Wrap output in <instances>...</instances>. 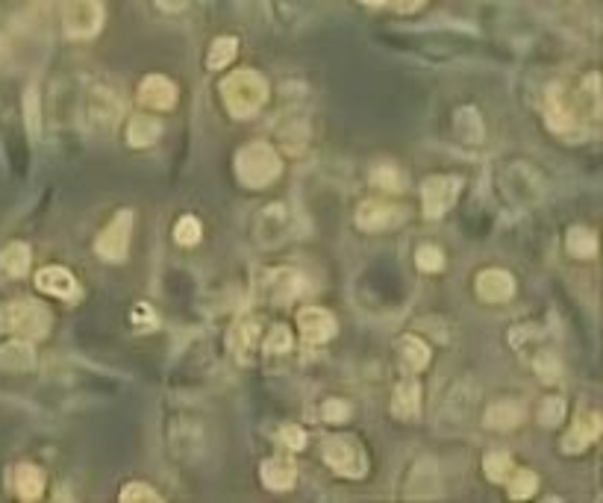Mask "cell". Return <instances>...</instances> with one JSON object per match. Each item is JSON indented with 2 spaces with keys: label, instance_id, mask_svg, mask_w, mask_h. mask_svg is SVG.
<instances>
[{
  "label": "cell",
  "instance_id": "cell-1",
  "mask_svg": "<svg viewBox=\"0 0 603 503\" xmlns=\"http://www.w3.org/2000/svg\"><path fill=\"white\" fill-rule=\"evenodd\" d=\"M221 101L233 118H253L268 101V83L259 71L239 68L221 80Z\"/></svg>",
  "mask_w": 603,
  "mask_h": 503
},
{
  "label": "cell",
  "instance_id": "cell-2",
  "mask_svg": "<svg viewBox=\"0 0 603 503\" xmlns=\"http://www.w3.org/2000/svg\"><path fill=\"white\" fill-rule=\"evenodd\" d=\"M283 174V159L268 142H251L236 153V177L245 189H265Z\"/></svg>",
  "mask_w": 603,
  "mask_h": 503
},
{
  "label": "cell",
  "instance_id": "cell-3",
  "mask_svg": "<svg viewBox=\"0 0 603 503\" xmlns=\"http://www.w3.org/2000/svg\"><path fill=\"white\" fill-rule=\"evenodd\" d=\"M51 309L39 301L18 298L0 306V330L18 339H45L51 333Z\"/></svg>",
  "mask_w": 603,
  "mask_h": 503
},
{
  "label": "cell",
  "instance_id": "cell-4",
  "mask_svg": "<svg viewBox=\"0 0 603 503\" xmlns=\"http://www.w3.org/2000/svg\"><path fill=\"white\" fill-rule=\"evenodd\" d=\"M321 456L330 465V471L359 480L368 471V453L362 451V445L351 439V436H330L321 445Z\"/></svg>",
  "mask_w": 603,
  "mask_h": 503
},
{
  "label": "cell",
  "instance_id": "cell-5",
  "mask_svg": "<svg viewBox=\"0 0 603 503\" xmlns=\"http://www.w3.org/2000/svg\"><path fill=\"white\" fill-rule=\"evenodd\" d=\"M503 195L515 206L530 209V206H539L545 198V183H542L539 171L530 168L527 162H512L503 171Z\"/></svg>",
  "mask_w": 603,
  "mask_h": 503
},
{
  "label": "cell",
  "instance_id": "cell-6",
  "mask_svg": "<svg viewBox=\"0 0 603 503\" xmlns=\"http://www.w3.org/2000/svg\"><path fill=\"white\" fill-rule=\"evenodd\" d=\"M292 227H295V218L286 203H268L253 218V236L262 248H280L283 242H289L295 233Z\"/></svg>",
  "mask_w": 603,
  "mask_h": 503
},
{
  "label": "cell",
  "instance_id": "cell-7",
  "mask_svg": "<svg viewBox=\"0 0 603 503\" xmlns=\"http://www.w3.org/2000/svg\"><path fill=\"white\" fill-rule=\"evenodd\" d=\"M121 118V101L109 86H92L83 95V124L92 133H112Z\"/></svg>",
  "mask_w": 603,
  "mask_h": 503
},
{
  "label": "cell",
  "instance_id": "cell-8",
  "mask_svg": "<svg viewBox=\"0 0 603 503\" xmlns=\"http://www.w3.org/2000/svg\"><path fill=\"white\" fill-rule=\"evenodd\" d=\"M133 224L136 215L133 209H118L115 218L101 230V236L95 239V253L103 262H124L130 251V239H133Z\"/></svg>",
  "mask_w": 603,
  "mask_h": 503
},
{
  "label": "cell",
  "instance_id": "cell-9",
  "mask_svg": "<svg viewBox=\"0 0 603 503\" xmlns=\"http://www.w3.org/2000/svg\"><path fill=\"white\" fill-rule=\"evenodd\" d=\"M62 27L68 39H92L103 27L101 0H62Z\"/></svg>",
  "mask_w": 603,
  "mask_h": 503
},
{
  "label": "cell",
  "instance_id": "cell-10",
  "mask_svg": "<svg viewBox=\"0 0 603 503\" xmlns=\"http://www.w3.org/2000/svg\"><path fill=\"white\" fill-rule=\"evenodd\" d=\"M462 192V180L459 177H427L421 183V203H424V215L427 218H442L445 212H451V206Z\"/></svg>",
  "mask_w": 603,
  "mask_h": 503
},
{
  "label": "cell",
  "instance_id": "cell-11",
  "mask_svg": "<svg viewBox=\"0 0 603 503\" xmlns=\"http://www.w3.org/2000/svg\"><path fill=\"white\" fill-rule=\"evenodd\" d=\"M356 227L365 230V233H386V230H395L401 227L406 212L401 206H392V203L383 201H362L356 206Z\"/></svg>",
  "mask_w": 603,
  "mask_h": 503
},
{
  "label": "cell",
  "instance_id": "cell-12",
  "mask_svg": "<svg viewBox=\"0 0 603 503\" xmlns=\"http://www.w3.org/2000/svg\"><path fill=\"white\" fill-rule=\"evenodd\" d=\"M298 330L303 345H324L336 336V318L324 306H303L298 312Z\"/></svg>",
  "mask_w": 603,
  "mask_h": 503
},
{
  "label": "cell",
  "instance_id": "cell-13",
  "mask_svg": "<svg viewBox=\"0 0 603 503\" xmlns=\"http://www.w3.org/2000/svg\"><path fill=\"white\" fill-rule=\"evenodd\" d=\"M477 298L486 303H503L515 295V277L503 268H483L474 280Z\"/></svg>",
  "mask_w": 603,
  "mask_h": 503
},
{
  "label": "cell",
  "instance_id": "cell-14",
  "mask_svg": "<svg viewBox=\"0 0 603 503\" xmlns=\"http://www.w3.org/2000/svg\"><path fill=\"white\" fill-rule=\"evenodd\" d=\"M36 289L51 295V298H62V301H74L80 295L77 289V280L68 268L62 265H48L36 274Z\"/></svg>",
  "mask_w": 603,
  "mask_h": 503
},
{
  "label": "cell",
  "instance_id": "cell-15",
  "mask_svg": "<svg viewBox=\"0 0 603 503\" xmlns=\"http://www.w3.org/2000/svg\"><path fill=\"white\" fill-rule=\"evenodd\" d=\"M545 121H548V127H551L556 136H574L577 127H580V115L565 103L562 92L556 86H553L551 92H548V98H545Z\"/></svg>",
  "mask_w": 603,
  "mask_h": 503
},
{
  "label": "cell",
  "instance_id": "cell-16",
  "mask_svg": "<svg viewBox=\"0 0 603 503\" xmlns=\"http://www.w3.org/2000/svg\"><path fill=\"white\" fill-rule=\"evenodd\" d=\"M139 101L145 103L148 109L156 112H168L177 103V86L174 80H168L165 74H148L139 86Z\"/></svg>",
  "mask_w": 603,
  "mask_h": 503
},
{
  "label": "cell",
  "instance_id": "cell-17",
  "mask_svg": "<svg viewBox=\"0 0 603 503\" xmlns=\"http://www.w3.org/2000/svg\"><path fill=\"white\" fill-rule=\"evenodd\" d=\"M259 477H262L268 492H289L298 483V465L289 456H271L262 462Z\"/></svg>",
  "mask_w": 603,
  "mask_h": 503
},
{
  "label": "cell",
  "instance_id": "cell-18",
  "mask_svg": "<svg viewBox=\"0 0 603 503\" xmlns=\"http://www.w3.org/2000/svg\"><path fill=\"white\" fill-rule=\"evenodd\" d=\"M601 436V415L598 412H586L574 421V427L565 433L562 439V451L565 453H580L586 451L592 442H598Z\"/></svg>",
  "mask_w": 603,
  "mask_h": 503
},
{
  "label": "cell",
  "instance_id": "cell-19",
  "mask_svg": "<svg viewBox=\"0 0 603 503\" xmlns=\"http://www.w3.org/2000/svg\"><path fill=\"white\" fill-rule=\"evenodd\" d=\"M36 368V351L30 339H12L0 348V371L6 374H27Z\"/></svg>",
  "mask_w": 603,
  "mask_h": 503
},
{
  "label": "cell",
  "instance_id": "cell-20",
  "mask_svg": "<svg viewBox=\"0 0 603 503\" xmlns=\"http://www.w3.org/2000/svg\"><path fill=\"white\" fill-rule=\"evenodd\" d=\"M453 130H456V139L462 145H468V148H480L486 142V124H483V115L474 106H459L456 109Z\"/></svg>",
  "mask_w": 603,
  "mask_h": 503
},
{
  "label": "cell",
  "instance_id": "cell-21",
  "mask_svg": "<svg viewBox=\"0 0 603 503\" xmlns=\"http://www.w3.org/2000/svg\"><path fill=\"white\" fill-rule=\"evenodd\" d=\"M389 409L401 421H415L418 412H421V386H418V380H412V377L401 380L395 386V395H392V406Z\"/></svg>",
  "mask_w": 603,
  "mask_h": 503
},
{
  "label": "cell",
  "instance_id": "cell-22",
  "mask_svg": "<svg viewBox=\"0 0 603 503\" xmlns=\"http://www.w3.org/2000/svg\"><path fill=\"white\" fill-rule=\"evenodd\" d=\"M527 418V409H524V403L518 401H498L492 403L489 409H486V418H483V424L489 427V430H515L521 421Z\"/></svg>",
  "mask_w": 603,
  "mask_h": 503
},
{
  "label": "cell",
  "instance_id": "cell-23",
  "mask_svg": "<svg viewBox=\"0 0 603 503\" xmlns=\"http://www.w3.org/2000/svg\"><path fill=\"white\" fill-rule=\"evenodd\" d=\"M268 292L274 303H289L295 301L303 292V277L292 268H277L268 274Z\"/></svg>",
  "mask_w": 603,
  "mask_h": 503
},
{
  "label": "cell",
  "instance_id": "cell-24",
  "mask_svg": "<svg viewBox=\"0 0 603 503\" xmlns=\"http://www.w3.org/2000/svg\"><path fill=\"white\" fill-rule=\"evenodd\" d=\"M15 492H18L21 501H39L45 495V474H42V468L33 465V462H21L15 468Z\"/></svg>",
  "mask_w": 603,
  "mask_h": 503
},
{
  "label": "cell",
  "instance_id": "cell-25",
  "mask_svg": "<svg viewBox=\"0 0 603 503\" xmlns=\"http://www.w3.org/2000/svg\"><path fill=\"white\" fill-rule=\"evenodd\" d=\"M442 495V477L433 462H421L412 468L409 480V498H439Z\"/></svg>",
  "mask_w": 603,
  "mask_h": 503
},
{
  "label": "cell",
  "instance_id": "cell-26",
  "mask_svg": "<svg viewBox=\"0 0 603 503\" xmlns=\"http://www.w3.org/2000/svg\"><path fill=\"white\" fill-rule=\"evenodd\" d=\"M159 136H162V124H159L153 115L139 112V115H133V121L127 124V145H130V148H151V145L159 142Z\"/></svg>",
  "mask_w": 603,
  "mask_h": 503
},
{
  "label": "cell",
  "instance_id": "cell-27",
  "mask_svg": "<svg viewBox=\"0 0 603 503\" xmlns=\"http://www.w3.org/2000/svg\"><path fill=\"white\" fill-rule=\"evenodd\" d=\"M30 271V248L24 242H12L0 251V277L21 280Z\"/></svg>",
  "mask_w": 603,
  "mask_h": 503
},
{
  "label": "cell",
  "instance_id": "cell-28",
  "mask_svg": "<svg viewBox=\"0 0 603 503\" xmlns=\"http://www.w3.org/2000/svg\"><path fill=\"white\" fill-rule=\"evenodd\" d=\"M565 248H568V253H571L574 259H595V256H598V236H595V230L577 224V227L568 230Z\"/></svg>",
  "mask_w": 603,
  "mask_h": 503
},
{
  "label": "cell",
  "instance_id": "cell-29",
  "mask_svg": "<svg viewBox=\"0 0 603 503\" xmlns=\"http://www.w3.org/2000/svg\"><path fill=\"white\" fill-rule=\"evenodd\" d=\"M398 353H401V362L409 371H424L430 365V348L415 336H401L398 339Z\"/></svg>",
  "mask_w": 603,
  "mask_h": 503
},
{
  "label": "cell",
  "instance_id": "cell-30",
  "mask_svg": "<svg viewBox=\"0 0 603 503\" xmlns=\"http://www.w3.org/2000/svg\"><path fill=\"white\" fill-rule=\"evenodd\" d=\"M503 483H506V492H509L512 501H527L539 489V477L533 471H527V468H512V474Z\"/></svg>",
  "mask_w": 603,
  "mask_h": 503
},
{
  "label": "cell",
  "instance_id": "cell-31",
  "mask_svg": "<svg viewBox=\"0 0 603 503\" xmlns=\"http://www.w3.org/2000/svg\"><path fill=\"white\" fill-rule=\"evenodd\" d=\"M239 53V39L236 36H218L212 45H209V53H206V68L212 71H221L227 68Z\"/></svg>",
  "mask_w": 603,
  "mask_h": 503
},
{
  "label": "cell",
  "instance_id": "cell-32",
  "mask_svg": "<svg viewBox=\"0 0 603 503\" xmlns=\"http://www.w3.org/2000/svg\"><path fill=\"white\" fill-rule=\"evenodd\" d=\"M256 333H259V327H256L253 318H242L239 324H233V330H230V345H233V351L239 353V356H245V353L256 345Z\"/></svg>",
  "mask_w": 603,
  "mask_h": 503
},
{
  "label": "cell",
  "instance_id": "cell-33",
  "mask_svg": "<svg viewBox=\"0 0 603 503\" xmlns=\"http://www.w3.org/2000/svg\"><path fill=\"white\" fill-rule=\"evenodd\" d=\"M201 236L203 227L195 215H183V218L174 224V242H177L180 248H195V245L201 242Z\"/></svg>",
  "mask_w": 603,
  "mask_h": 503
},
{
  "label": "cell",
  "instance_id": "cell-34",
  "mask_svg": "<svg viewBox=\"0 0 603 503\" xmlns=\"http://www.w3.org/2000/svg\"><path fill=\"white\" fill-rule=\"evenodd\" d=\"M512 456L506 451H492L486 453V459H483V471H486V477L492 480V483H503L509 474H512Z\"/></svg>",
  "mask_w": 603,
  "mask_h": 503
},
{
  "label": "cell",
  "instance_id": "cell-35",
  "mask_svg": "<svg viewBox=\"0 0 603 503\" xmlns=\"http://www.w3.org/2000/svg\"><path fill=\"white\" fill-rule=\"evenodd\" d=\"M533 371L539 374L542 383H556V380H562V362H559V356H556L553 351L536 353V359H533Z\"/></svg>",
  "mask_w": 603,
  "mask_h": 503
},
{
  "label": "cell",
  "instance_id": "cell-36",
  "mask_svg": "<svg viewBox=\"0 0 603 503\" xmlns=\"http://www.w3.org/2000/svg\"><path fill=\"white\" fill-rule=\"evenodd\" d=\"M24 121H27L30 139H39L42 136V103L33 89H27V95H24Z\"/></svg>",
  "mask_w": 603,
  "mask_h": 503
},
{
  "label": "cell",
  "instance_id": "cell-37",
  "mask_svg": "<svg viewBox=\"0 0 603 503\" xmlns=\"http://www.w3.org/2000/svg\"><path fill=\"white\" fill-rule=\"evenodd\" d=\"M415 265H418L421 271H427V274H436V271L445 268V253L439 251L436 245H421V248L415 251Z\"/></svg>",
  "mask_w": 603,
  "mask_h": 503
},
{
  "label": "cell",
  "instance_id": "cell-38",
  "mask_svg": "<svg viewBox=\"0 0 603 503\" xmlns=\"http://www.w3.org/2000/svg\"><path fill=\"white\" fill-rule=\"evenodd\" d=\"M371 180H374V186H380L386 192H401L403 189V177L395 165H377L371 171Z\"/></svg>",
  "mask_w": 603,
  "mask_h": 503
},
{
  "label": "cell",
  "instance_id": "cell-39",
  "mask_svg": "<svg viewBox=\"0 0 603 503\" xmlns=\"http://www.w3.org/2000/svg\"><path fill=\"white\" fill-rule=\"evenodd\" d=\"M118 501L121 503H159L162 498H159V492L153 489V486H148V483H127L124 489H121V495H118Z\"/></svg>",
  "mask_w": 603,
  "mask_h": 503
},
{
  "label": "cell",
  "instance_id": "cell-40",
  "mask_svg": "<svg viewBox=\"0 0 603 503\" xmlns=\"http://www.w3.org/2000/svg\"><path fill=\"white\" fill-rule=\"evenodd\" d=\"M565 418V401L562 398H545L539 406V421L545 427H556Z\"/></svg>",
  "mask_w": 603,
  "mask_h": 503
},
{
  "label": "cell",
  "instance_id": "cell-41",
  "mask_svg": "<svg viewBox=\"0 0 603 503\" xmlns=\"http://www.w3.org/2000/svg\"><path fill=\"white\" fill-rule=\"evenodd\" d=\"M295 348V336L286 330V327H274L268 342H265V351L268 353H289Z\"/></svg>",
  "mask_w": 603,
  "mask_h": 503
},
{
  "label": "cell",
  "instance_id": "cell-42",
  "mask_svg": "<svg viewBox=\"0 0 603 503\" xmlns=\"http://www.w3.org/2000/svg\"><path fill=\"white\" fill-rule=\"evenodd\" d=\"M130 321H133L136 330H153V327H159V318H156V312H153L148 303H139V306L130 312Z\"/></svg>",
  "mask_w": 603,
  "mask_h": 503
},
{
  "label": "cell",
  "instance_id": "cell-43",
  "mask_svg": "<svg viewBox=\"0 0 603 503\" xmlns=\"http://www.w3.org/2000/svg\"><path fill=\"white\" fill-rule=\"evenodd\" d=\"M321 415H324V421H330V424H342V421H348V415H351V406L345 401H324L321 406Z\"/></svg>",
  "mask_w": 603,
  "mask_h": 503
},
{
  "label": "cell",
  "instance_id": "cell-44",
  "mask_svg": "<svg viewBox=\"0 0 603 503\" xmlns=\"http://www.w3.org/2000/svg\"><path fill=\"white\" fill-rule=\"evenodd\" d=\"M280 442H283L289 451H303V448H306V433H303V427H298V424H286V427L280 430Z\"/></svg>",
  "mask_w": 603,
  "mask_h": 503
},
{
  "label": "cell",
  "instance_id": "cell-45",
  "mask_svg": "<svg viewBox=\"0 0 603 503\" xmlns=\"http://www.w3.org/2000/svg\"><path fill=\"white\" fill-rule=\"evenodd\" d=\"M153 3L168 15H180V12H186L192 6V0H153Z\"/></svg>",
  "mask_w": 603,
  "mask_h": 503
},
{
  "label": "cell",
  "instance_id": "cell-46",
  "mask_svg": "<svg viewBox=\"0 0 603 503\" xmlns=\"http://www.w3.org/2000/svg\"><path fill=\"white\" fill-rule=\"evenodd\" d=\"M386 3H392L398 12H415V9H421L427 0H386Z\"/></svg>",
  "mask_w": 603,
  "mask_h": 503
}]
</instances>
